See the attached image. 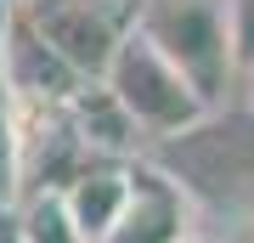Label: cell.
<instances>
[{"instance_id": "7c38bea8", "label": "cell", "mask_w": 254, "mask_h": 243, "mask_svg": "<svg viewBox=\"0 0 254 243\" xmlns=\"http://www.w3.org/2000/svg\"><path fill=\"white\" fill-rule=\"evenodd\" d=\"M0 243H23V232H17V215H11V209H0Z\"/></svg>"}, {"instance_id": "30bf717a", "label": "cell", "mask_w": 254, "mask_h": 243, "mask_svg": "<svg viewBox=\"0 0 254 243\" xmlns=\"http://www.w3.org/2000/svg\"><path fill=\"white\" fill-rule=\"evenodd\" d=\"M17 204V108H11L6 74H0V209Z\"/></svg>"}, {"instance_id": "6da1fadb", "label": "cell", "mask_w": 254, "mask_h": 243, "mask_svg": "<svg viewBox=\"0 0 254 243\" xmlns=\"http://www.w3.org/2000/svg\"><path fill=\"white\" fill-rule=\"evenodd\" d=\"M136 34H147L175 68L198 85L209 108L232 90L237 40H232V6L226 0H136Z\"/></svg>"}, {"instance_id": "9c48e42d", "label": "cell", "mask_w": 254, "mask_h": 243, "mask_svg": "<svg viewBox=\"0 0 254 243\" xmlns=\"http://www.w3.org/2000/svg\"><path fill=\"white\" fill-rule=\"evenodd\" d=\"M11 215H17L23 243H85V232L73 226V215H68V204H63L57 187L23 192V198L11 204Z\"/></svg>"}, {"instance_id": "3957f363", "label": "cell", "mask_w": 254, "mask_h": 243, "mask_svg": "<svg viewBox=\"0 0 254 243\" xmlns=\"http://www.w3.org/2000/svg\"><path fill=\"white\" fill-rule=\"evenodd\" d=\"M11 6L85 80H102L113 51L136 28V0H11Z\"/></svg>"}, {"instance_id": "277c9868", "label": "cell", "mask_w": 254, "mask_h": 243, "mask_svg": "<svg viewBox=\"0 0 254 243\" xmlns=\"http://www.w3.org/2000/svg\"><path fill=\"white\" fill-rule=\"evenodd\" d=\"M158 147L164 153L153 164L170 170L187 192H209V198H243V192H254V130L249 125H215V113H209L203 125L170 136Z\"/></svg>"}, {"instance_id": "7a4b0ae2", "label": "cell", "mask_w": 254, "mask_h": 243, "mask_svg": "<svg viewBox=\"0 0 254 243\" xmlns=\"http://www.w3.org/2000/svg\"><path fill=\"white\" fill-rule=\"evenodd\" d=\"M102 85L125 102V113L141 125L147 142H170V136L203 125V119L215 113V108L198 96V85H192V80H187V74L175 68L147 34H136V28H130L125 45L113 51V63H108V74H102Z\"/></svg>"}, {"instance_id": "9a60e30c", "label": "cell", "mask_w": 254, "mask_h": 243, "mask_svg": "<svg viewBox=\"0 0 254 243\" xmlns=\"http://www.w3.org/2000/svg\"><path fill=\"white\" fill-rule=\"evenodd\" d=\"M187 243H220V238H209V232H192V238H187Z\"/></svg>"}, {"instance_id": "4fadbf2b", "label": "cell", "mask_w": 254, "mask_h": 243, "mask_svg": "<svg viewBox=\"0 0 254 243\" xmlns=\"http://www.w3.org/2000/svg\"><path fill=\"white\" fill-rule=\"evenodd\" d=\"M243 85H249V102H254V57L243 63Z\"/></svg>"}, {"instance_id": "5b68a950", "label": "cell", "mask_w": 254, "mask_h": 243, "mask_svg": "<svg viewBox=\"0 0 254 243\" xmlns=\"http://www.w3.org/2000/svg\"><path fill=\"white\" fill-rule=\"evenodd\" d=\"M0 74H6V90H11L17 108H68L73 90L85 85V74H73L63 57L23 23V11L11 6V0L0 6Z\"/></svg>"}, {"instance_id": "ba28073f", "label": "cell", "mask_w": 254, "mask_h": 243, "mask_svg": "<svg viewBox=\"0 0 254 243\" xmlns=\"http://www.w3.org/2000/svg\"><path fill=\"white\" fill-rule=\"evenodd\" d=\"M130 164L136 159H85L79 175L63 187V204H68L73 226L85 232V243H96L119 221V209L130 198Z\"/></svg>"}, {"instance_id": "5bb4252c", "label": "cell", "mask_w": 254, "mask_h": 243, "mask_svg": "<svg viewBox=\"0 0 254 243\" xmlns=\"http://www.w3.org/2000/svg\"><path fill=\"white\" fill-rule=\"evenodd\" d=\"M232 243H254V221H243V232H237Z\"/></svg>"}, {"instance_id": "52a82bcc", "label": "cell", "mask_w": 254, "mask_h": 243, "mask_svg": "<svg viewBox=\"0 0 254 243\" xmlns=\"http://www.w3.org/2000/svg\"><path fill=\"white\" fill-rule=\"evenodd\" d=\"M68 125H73V136H79V147L91 159H141V147H147L141 125L125 113V102H119L102 80H85L73 90Z\"/></svg>"}, {"instance_id": "8992f818", "label": "cell", "mask_w": 254, "mask_h": 243, "mask_svg": "<svg viewBox=\"0 0 254 243\" xmlns=\"http://www.w3.org/2000/svg\"><path fill=\"white\" fill-rule=\"evenodd\" d=\"M192 226V192L170 170H158L153 159L130 164V198L119 209V221L96 243H187Z\"/></svg>"}, {"instance_id": "8fae6325", "label": "cell", "mask_w": 254, "mask_h": 243, "mask_svg": "<svg viewBox=\"0 0 254 243\" xmlns=\"http://www.w3.org/2000/svg\"><path fill=\"white\" fill-rule=\"evenodd\" d=\"M232 6V40H237V68L254 57V0H226Z\"/></svg>"}]
</instances>
